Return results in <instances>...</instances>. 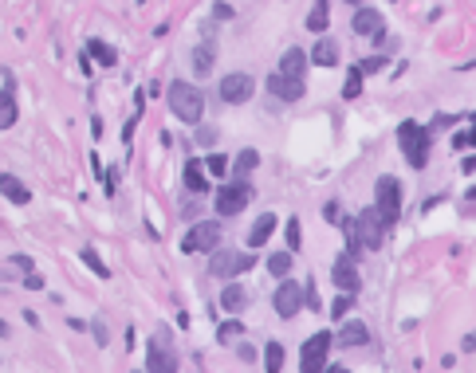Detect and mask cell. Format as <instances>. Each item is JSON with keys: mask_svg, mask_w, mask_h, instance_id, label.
Listing matches in <instances>:
<instances>
[{"mask_svg": "<svg viewBox=\"0 0 476 373\" xmlns=\"http://www.w3.org/2000/svg\"><path fill=\"white\" fill-rule=\"evenodd\" d=\"M166 102L181 122H201V114H205V95H201V87H193L185 79H173L166 87Z\"/></svg>", "mask_w": 476, "mask_h": 373, "instance_id": "1", "label": "cell"}, {"mask_svg": "<svg viewBox=\"0 0 476 373\" xmlns=\"http://www.w3.org/2000/svg\"><path fill=\"white\" fill-rule=\"evenodd\" d=\"M397 146L406 154V161L414 169H425L429 165V130L417 126V122H402L397 126Z\"/></svg>", "mask_w": 476, "mask_h": 373, "instance_id": "2", "label": "cell"}, {"mask_svg": "<svg viewBox=\"0 0 476 373\" xmlns=\"http://www.w3.org/2000/svg\"><path fill=\"white\" fill-rule=\"evenodd\" d=\"M249 267H256V255H249V252L213 247V255H209V275H213V279H237V275H244Z\"/></svg>", "mask_w": 476, "mask_h": 373, "instance_id": "3", "label": "cell"}, {"mask_svg": "<svg viewBox=\"0 0 476 373\" xmlns=\"http://www.w3.org/2000/svg\"><path fill=\"white\" fill-rule=\"evenodd\" d=\"M374 205L378 212H382V220H386L390 228L402 220V181L397 177H378V185H374Z\"/></svg>", "mask_w": 476, "mask_h": 373, "instance_id": "4", "label": "cell"}, {"mask_svg": "<svg viewBox=\"0 0 476 373\" xmlns=\"http://www.w3.org/2000/svg\"><path fill=\"white\" fill-rule=\"evenodd\" d=\"M272 306H276L279 318H296L303 306H308V283H296V279H279L276 294H272Z\"/></svg>", "mask_w": 476, "mask_h": 373, "instance_id": "5", "label": "cell"}, {"mask_svg": "<svg viewBox=\"0 0 476 373\" xmlns=\"http://www.w3.org/2000/svg\"><path fill=\"white\" fill-rule=\"evenodd\" d=\"M252 201V185L244 181V177H237V181H228V185L217 189V196H213V205H217V216H237L244 212Z\"/></svg>", "mask_w": 476, "mask_h": 373, "instance_id": "6", "label": "cell"}, {"mask_svg": "<svg viewBox=\"0 0 476 373\" xmlns=\"http://www.w3.org/2000/svg\"><path fill=\"white\" fill-rule=\"evenodd\" d=\"M331 346H335V334H331V330L311 334L308 342H303V353H299V369H303V373L327 369V353H331Z\"/></svg>", "mask_w": 476, "mask_h": 373, "instance_id": "7", "label": "cell"}, {"mask_svg": "<svg viewBox=\"0 0 476 373\" xmlns=\"http://www.w3.org/2000/svg\"><path fill=\"white\" fill-rule=\"evenodd\" d=\"M355 228H358V240H362V247L366 252H378L382 247V240H386V220H382V212H378V205L374 208H362V212L355 216Z\"/></svg>", "mask_w": 476, "mask_h": 373, "instance_id": "8", "label": "cell"}, {"mask_svg": "<svg viewBox=\"0 0 476 373\" xmlns=\"http://www.w3.org/2000/svg\"><path fill=\"white\" fill-rule=\"evenodd\" d=\"M220 244V224L217 220H197L181 240V252H213Z\"/></svg>", "mask_w": 476, "mask_h": 373, "instance_id": "9", "label": "cell"}, {"mask_svg": "<svg viewBox=\"0 0 476 373\" xmlns=\"http://www.w3.org/2000/svg\"><path fill=\"white\" fill-rule=\"evenodd\" d=\"M252 90H256V79L244 75V71H232V75L220 79V98H225L228 107H240V102H249Z\"/></svg>", "mask_w": 476, "mask_h": 373, "instance_id": "10", "label": "cell"}, {"mask_svg": "<svg viewBox=\"0 0 476 373\" xmlns=\"http://www.w3.org/2000/svg\"><path fill=\"white\" fill-rule=\"evenodd\" d=\"M350 32L362 39H378L382 32H386V20H382V12L378 8H366V4H358L355 16H350Z\"/></svg>", "mask_w": 476, "mask_h": 373, "instance_id": "11", "label": "cell"}, {"mask_svg": "<svg viewBox=\"0 0 476 373\" xmlns=\"http://www.w3.org/2000/svg\"><path fill=\"white\" fill-rule=\"evenodd\" d=\"M268 95L279 98V102H299V98L308 95V87H303V79H299V75H284V71H276V75H268Z\"/></svg>", "mask_w": 476, "mask_h": 373, "instance_id": "12", "label": "cell"}, {"mask_svg": "<svg viewBox=\"0 0 476 373\" xmlns=\"http://www.w3.org/2000/svg\"><path fill=\"white\" fill-rule=\"evenodd\" d=\"M331 283H335L338 291H350V294H355L358 287H362V279H358V264H355V255H338L335 267H331Z\"/></svg>", "mask_w": 476, "mask_h": 373, "instance_id": "13", "label": "cell"}, {"mask_svg": "<svg viewBox=\"0 0 476 373\" xmlns=\"http://www.w3.org/2000/svg\"><path fill=\"white\" fill-rule=\"evenodd\" d=\"M335 342L343 346V350H358V346H366L370 342L366 323H358V318H343V330L335 334Z\"/></svg>", "mask_w": 476, "mask_h": 373, "instance_id": "14", "label": "cell"}, {"mask_svg": "<svg viewBox=\"0 0 476 373\" xmlns=\"http://www.w3.org/2000/svg\"><path fill=\"white\" fill-rule=\"evenodd\" d=\"M146 369H150V373H173V369H178V358H173V350H166L161 342H150V350H146Z\"/></svg>", "mask_w": 476, "mask_h": 373, "instance_id": "15", "label": "cell"}, {"mask_svg": "<svg viewBox=\"0 0 476 373\" xmlns=\"http://www.w3.org/2000/svg\"><path fill=\"white\" fill-rule=\"evenodd\" d=\"M16 118H20V110H16V83L4 79V90H0V130H12Z\"/></svg>", "mask_w": 476, "mask_h": 373, "instance_id": "16", "label": "cell"}, {"mask_svg": "<svg viewBox=\"0 0 476 373\" xmlns=\"http://www.w3.org/2000/svg\"><path fill=\"white\" fill-rule=\"evenodd\" d=\"M276 212H260L256 220H252V228H249V247H264L268 244V236L276 232Z\"/></svg>", "mask_w": 476, "mask_h": 373, "instance_id": "17", "label": "cell"}, {"mask_svg": "<svg viewBox=\"0 0 476 373\" xmlns=\"http://www.w3.org/2000/svg\"><path fill=\"white\" fill-rule=\"evenodd\" d=\"M0 193L8 196L12 205H28V201H32V189L24 185L20 177H12V173H0Z\"/></svg>", "mask_w": 476, "mask_h": 373, "instance_id": "18", "label": "cell"}, {"mask_svg": "<svg viewBox=\"0 0 476 373\" xmlns=\"http://www.w3.org/2000/svg\"><path fill=\"white\" fill-rule=\"evenodd\" d=\"M311 63H315V67H338V43L331 36H323L315 43V48H311Z\"/></svg>", "mask_w": 476, "mask_h": 373, "instance_id": "19", "label": "cell"}, {"mask_svg": "<svg viewBox=\"0 0 476 373\" xmlns=\"http://www.w3.org/2000/svg\"><path fill=\"white\" fill-rule=\"evenodd\" d=\"M249 306V291L240 283H228L225 291H220V311H228V314H240Z\"/></svg>", "mask_w": 476, "mask_h": 373, "instance_id": "20", "label": "cell"}, {"mask_svg": "<svg viewBox=\"0 0 476 373\" xmlns=\"http://www.w3.org/2000/svg\"><path fill=\"white\" fill-rule=\"evenodd\" d=\"M308 63H311V55L303 48H288V51H284V59H279V71H284V75H299V79H303Z\"/></svg>", "mask_w": 476, "mask_h": 373, "instance_id": "21", "label": "cell"}, {"mask_svg": "<svg viewBox=\"0 0 476 373\" xmlns=\"http://www.w3.org/2000/svg\"><path fill=\"white\" fill-rule=\"evenodd\" d=\"M213 63H217V43H213V39H205V43H197V48H193V71L205 79L209 71H213Z\"/></svg>", "mask_w": 476, "mask_h": 373, "instance_id": "22", "label": "cell"}, {"mask_svg": "<svg viewBox=\"0 0 476 373\" xmlns=\"http://www.w3.org/2000/svg\"><path fill=\"white\" fill-rule=\"evenodd\" d=\"M185 189L189 193H197V196L213 193V189H209V169H201V161H189L185 165Z\"/></svg>", "mask_w": 476, "mask_h": 373, "instance_id": "23", "label": "cell"}, {"mask_svg": "<svg viewBox=\"0 0 476 373\" xmlns=\"http://www.w3.org/2000/svg\"><path fill=\"white\" fill-rule=\"evenodd\" d=\"M87 51H91V59H99V67H119V51L110 43H103V39H91Z\"/></svg>", "mask_w": 476, "mask_h": 373, "instance_id": "24", "label": "cell"}, {"mask_svg": "<svg viewBox=\"0 0 476 373\" xmlns=\"http://www.w3.org/2000/svg\"><path fill=\"white\" fill-rule=\"evenodd\" d=\"M256 165H260V154H256V149H240V154L232 157V173H237V177H249Z\"/></svg>", "mask_w": 476, "mask_h": 373, "instance_id": "25", "label": "cell"}, {"mask_svg": "<svg viewBox=\"0 0 476 373\" xmlns=\"http://www.w3.org/2000/svg\"><path fill=\"white\" fill-rule=\"evenodd\" d=\"M264 369H268V373H279V369H284V346H279V342H268V346H264Z\"/></svg>", "mask_w": 476, "mask_h": 373, "instance_id": "26", "label": "cell"}, {"mask_svg": "<svg viewBox=\"0 0 476 373\" xmlns=\"http://www.w3.org/2000/svg\"><path fill=\"white\" fill-rule=\"evenodd\" d=\"M362 79H366V75H362V67L355 63V67L347 71V83H343V98H358V95H362Z\"/></svg>", "mask_w": 476, "mask_h": 373, "instance_id": "27", "label": "cell"}, {"mask_svg": "<svg viewBox=\"0 0 476 373\" xmlns=\"http://www.w3.org/2000/svg\"><path fill=\"white\" fill-rule=\"evenodd\" d=\"M79 259H83V264H87L91 267V271H95V275H99V279H110V271H107V264H103V259H99V252H95V247H83V252H79Z\"/></svg>", "mask_w": 476, "mask_h": 373, "instance_id": "28", "label": "cell"}, {"mask_svg": "<svg viewBox=\"0 0 476 373\" xmlns=\"http://www.w3.org/2000/svg\"><path fill=\"white\" fill-rule=\"evenodd\" d=\"M327 20H331L327 0H319L315 8H311V16H308V28H311V32H327Z\"/></svg>", "mask_w": 476, "mask_h": 373, "instance_id": "29", "label": "cell"}, {"mask_svg": "<svg viewBox=\"0 0 476 373\" xmlns=\"http://www.w3.org/2000/svg\"><path fill=\"white\" fill-rule=\"evenodd\" d=\"M268 271L276 275V279H284V275L291 271V252H276V255H268Z\"/></svg>", "mask_w": 476, "mask_h": 373, "instance_id": "30", "label": "cell"}, {"mask_svg": "<svg viewBox=\"0 0 476 373\" xmlns=\"http://www.w3.org/2000/svg\"><path fill=\"white\" fill-rule=\"evenodd\" d=\"M228 161H232V157H225V154H209V157H205V169H209L213 177H225V173H228Z\"/></svg>", "mask_w": 476, "mask_h": 373, "instance_id": "31", "label": "cell"}, {"mask_svg": "<svg viewBox=\"0 0 476 373\" xmlns=\"http://www.w3.org/2000/svg\"><path fill=\"white\" fill-rule=\"evenodd\" d=\"M350 306H355V294H350V291H343V294L335 299V303H331V318H347V311H350Z\"/></svg>", "mask_w": 476, "mask_h": 373, "instance_id": "32", "label": "cell"}, {"mask_svg": "<svg viewBox=\"0 0 476 373\" xmlns=\"http://www.w3.org/2000/svg\"><path fill=\"white\" fill-rule=\"evenodd\" d=\"M358 67H362V75H378V71L386 67V55H370V59H362Z\"/></svg>", "mask_w": 476, "mask_h": 373, "instance_id": "33", "label": "cell"}, {"mask_svg": "<svg viewBox=\"0 0 476 373\" xmlns=\"http://www.w3.org/2000/svg\"><path fill=\"white\" fill-rule=\"evenodd\" d=\"M237 334H240V323H237V318H232V323H220L217 338H220V342H232V338H237Z\"/></svg>", "mask_w": 476, "mask_h": 373, "instance_id": "34", "label": "cell"}, {"mask_svg": "<svg viewBox=\"0 0 476 373\" xmlns=\"http://www.w3.org/2000/svg\"><path fill=\"white\" fill-rule=\"evenodd\" d=\"M197 146H205V149L217 146V130H213V126H201V130H197Z\"/></svg>", "mask_w": 476, "mask_h": 373, "instance_id": "35", "label": "cell"}, {"mask_svg": "<svg viewBox=\"0 0 476 373\" xmlns=\"http://www.w3.org/2000/svg\"><path fill=\"white\" fill-rule=\"evenodd\" d=\"M299 240H303V236H299V220L291 216V220H288V247H291V252L299 247Z\"/></svg>", "mask_w": 476, "mask_h": 373, "instance_id": "36", "label": "cell"}, {"mask_svg": "<svg viewBox=\"0 0 476 373\" xmlns=\"http://www.w3.org/2000/svg\"><path fill=\"white\" fill-rule=\"evenodd\" d=\"M91 330H95V342H99V346H107V338H110V334H107V323H103V318H95V323H91Z\"/></svg>", "mask_w": 476, "mask_h": 373, "instance_id": "37", "label": "cell"}, {"mask_svg": "<svg viewBox=\"0 0 476 373\" xmlns=\"http://www.w3.org/2000/svg\"><path fill=\"white\" fill-rule=\"evenodd\" d=\"M24 287H28V291H44V279L36 271H24Z\"/></svg>", "mask_w": 476, "mask_h": 373, "instance_id": "38", "label": "cell"}, {"mask_svg": "<svg viewBox=\"0 0 476 373\" xmlns=\"http://www.w3.org/2000/svg\"><path fill=\"white\" fill-rule=\"evenodd\" d=\"M12 264L20 267V271H36V267H32V255H24V252H16V255H12Z\"/></svg>", "mask_w": 476, "mask_h": 373, "instance_id": "39", "label": "cell"}, {"mask_svg": "<svg viewBox=\"0 0 476 373\" xmlns=\"http://www.w3.org/2000/svg\"><path fill=\"white\" fill-rule=\"evenodd\" d=\"M237 353H240V362H256V350H252L249 342H240V346H237Z\"/></svg>", "mask_w": 476, "mask_h": 373, "instance_id": "40", "label": "cell"}, {"mask_svg": "<svg viewBox=\"0 0 476 373\" xmlns=\"http://www.w3.org/2000/svg\"><path fill=\"white\" fill-rule=\"evenodd\" d=\"M79 71H83V75H95V67H91V51H83V55H79Z\"/></svg>", "mask_w": 476, "mask_h": 373, "instance_id": "41", "label": "cell"}, {"mask_svg": "<svg viewBox=\"0 0 476 373\" xmlns=\"http://www.w3.org/2000/svg\"><path fill=\"white\" fill-rule=\"evenodd\" d=\"M213 16H217V20H228V16H232V8H228V4H217V8H213Z\"/></svg>", "mask_w": 476, "mask_h": 373, "instance_id": "42", "label": "cell"}, {"mask_svg": "<svg viewBox=\"0 0 476 373\" xmlns=\"http://www.w3.org/2000/svg\"><path fill=\"white\" fill-rule=\"evenodd\" d=\"M461 169H465V173H472V169H476V154L465 157V161H461Z\"/></svg>", "mask_w": 476, "mask_h": 373, "instance_id": "43", "label": "cell"}, {"mask_svg": "<svg viewBox=\"0 0 476 373\" xmlns=\"http://www.w3.org/2000/svg\"><path fill=\"white\" fill-rule=\"evenodd\" d=\"M468 142L476 146V118H472V130H468Z\"/></svg>", "mask_w": 476, "mask_h": 373, "instance_id": "44", "label": "cell"}, {"mask_svg": "<svg viewBox=\"0 0 476 373\" xmlns=\"http://www.w3.org/2000/svg\"><path fill=\"white\" fill-rule=\"evenodd\" d=\"M4 334H8V323H0V338H4Z\"/></svg>", "mask_w": 476, "mask_h": 373, "instance_id": "45", "label": "cell"}, {"mask_svg": "<svg viewBox=\"0 0 476 373\" xmlns=\"http://www.w3.org/2000/svg\"><path fill=\"white\" fill-rule=\"evenodd\" d=\"M347 4H355V8H358V4H362V0H347Z\"/></svg>", "mask_w": 476, "mask_h": 373, "instance_id": "46", "label": "cell"}]
</instances>
